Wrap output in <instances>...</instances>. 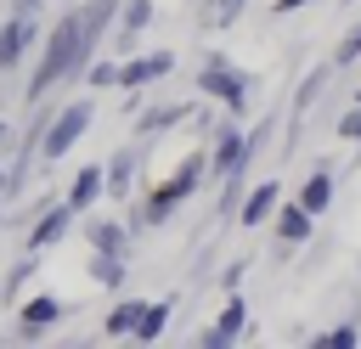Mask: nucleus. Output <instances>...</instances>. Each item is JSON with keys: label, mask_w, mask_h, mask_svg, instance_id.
I'll use <instances>...</instances> for the list:
<instances>
[{"label": "nucleus", "mask_w": 361, "mask_h": 349, "mask_svg": "<svg viewBox=\"0 0 361 349\" xmlns=\"http://www.w3.org/2000/svg\"><path fill=\"white\" fill-rule=\"evenodd\" d=\"M338 141H361V107H350V113L338 118Z\"/></svg>", "instance_id": "obj_28"}, {"label": "nucleus", "mask_w": 361, "mask_h": 349, "mask_svg": "<svg viewBox=\"0 0 361 349\" xmlns=\"http://www.w3.org/2000/svg\"><path fill=\"white\" fill-rule=\"evenodd\" d=\"M90 281L96 287H124V259L118 253H90Z\"/></svg>", "instance_id": "obj_19"}, {"label": "nucleus", "mask_w": 361, "mask_h": 349, "mask_svg": "<svg viewBox=\"0 0 361 349\" xmlns=\"http://www.w3.org/2000/svg\"><path fill=\"white\" fill-rule=\"evenodd\" d=\"M276 197H282V186L276 180H259V186H248L243 191V203H237V225H248V231H259L265 220H271V208H276Z\"/></svg>", "instance_id": "obj_8"}, {"label": "nucleus", "mask_w": 361, "mask_h": 349, "mask_svg": "<svg viewBox=\"0 0 361 349\" xmlns=\"http://www.w3.org/2000/svg\"><path fill=\"white\" fill-rule=\"evenodd\" d=\"M203 158H209V174H214V180L243 174V169H248V135H243L237 124H220V129H214V152H203Z\"/></svg>", "instance_id": "obj_4"}, {"label": "nucleus", "mask_w": 361, "mask_h": 349, "mask_svg": "<svg viewBox=\"0 0 361 349\" xmlns=\"http://www.w3.org/2000/svg\"><path fill=\"white\" fill-rule=\"evenodd\" d=\"M209 11H203V28H226V23H237L243 17V6L248 0H203Z\"/></svg>", "instance_id": "obj_22"}, {"label": "nucleus", "mask_w": 361, "mask_h": 349, "mask_svg": "<svg viewBox=\"0 0 361 349\" xmlns=\"http://www.w3.org/2000/svg\"><path fill=\"white\" fill-rule=\"evenodd\" d=\"M152 6L158 0H118V11H113L118 17V51H135V34L152 23Z\"/></svg>", "instance_id": "obj_13"}, {"label": "nucleus", "mask_w": 361, "mask_h": 349, "mask_svg": "<svg viewBox=\"0 0 361 349\" xmlns=\"http://www.w3.org/2000/svg\"><path fill=\"white\" fill-rule=\"evenodd\" d=\"M135 315H141V298H124V304H113V315L102 321V332H107V338H130Z\"/></svg>", "instance_id": "obj_20"}, {"label": "nucleus", "mask_w": 361, "mask_h": 349, "mask_svg": "<svg viewBox=\"0 0 361 349\" xmlns=\"http://www.w3.org/2000/svg\"><path fill=\"white\" fill-rule=\"evenodd\" d=\"M85 236H90V253H130V225H118V220H90L85 225Z\"/></svg>", "instance_id": "obj_16"}, {"label": "nucleus", "mask_w": 361, "mask_h": 349, "mask_svg": "<svg viewBox=\"0 0 361 349\" xmlns=\"http://www.w3.org/2000/svg\"><path fill=\"white\" fill-rule=\"evenodd\" d=\"M355 56H361V23H355V28L338 39V51H333V68H350Z\"/></svg>", "instance_id": "obj_26"}, {"label": "nucleus", "mask_w": 361, "mask_h": 349, "mask_svg": "<svg viewBox=\"0 0 361 349\" xmlns=\"http://www.w3.org/2000/svg\"><path fill=\"white\" fill-rule=\"evenodd\" d=\"M79 68H85V45H79V11H62V17L51 23V34H45V51H39L34 73H28V96H23V101H34V107H39V96H45L51 84L73 79Z\"/></svg>", "instance_id": "obj_1"}, {"label": "nucleus", "mask_w": 361, "mask_h": 349, "mask_svg": "<svg viewBox=\"0 0 361 349\" xmlns=\"http://www.w3.org/2000/svg\"><path fill=\"white\" fill-rule=\"evenodd\" d=\"M17 11H23V17H34V11H39V0H17Z\"/></svg>", "instance_id": "obj_31"}, {"label": "nucleus", "mask_w": 361, "mask_h": 349, "mask_svg": "<svg viewBox=\"0 0 361 349\" xmlns=\"http://www.w3.org/2000/svg\"><path fill=\"white\" fill-rule=\"evenodd\" d=\"M68 225H73V208H68V203H51V208L34 220V231H28V253H39V248H56V242L68 236Z\"/></svg>", "instance_id": "obj_11"}, {"label": "nucleus", "mask_w": 361, "mask_h": 349, "mask_svg": "<svg viewBox=\"0 0 361 349\" xmlns=\"http://www.w3.org/2000/svg\"><path fill=\"white\" fill-rule=\"evenodd\" d=\"M90 118H96V107H90V96H79V101H68V107H56L51 118H45V129H39V163L51 169L56 158H68L79 141H85V129H90Z\"/></svg>", "instance_id": "obj_2"}, {"label": "nucleus", "mask_w": 361, "mask_h": 349, "mask_svg": "<svg viewBox=\"0 0 361 349\" xmlns=\"http://www.w3.org/2000/svg\"><path fill=\"white\" fill-rule=\"evenodd\" d=\"M355 107H361V90H355Z\"/></svg>", "instance_id": "obj_34"}, {"label": "nucleus", "mask_w": 361, "mask_h": 349, "mask_svg": "<svg viewBox=\"0 0 361 349\" xmlns=\"http://www.w3.org/2000/svg\"><path fill=\"white\" fill-rule=\"evenodd\" d=\"M169 298H158V304H141V315H135V326H130V338L135 343H158L164 338V326H169Z\"/></svg>", "instance_id": "obj_18"}, {"label": "nucleus", "mask_w": 361, "mask_h": 349, "mask_svg": "<svg viewBox=\"0 0 361 349\" xmlns=\"http://www.w3.org/2000/svg\"><path fill=\"white\" fill-rule=\"evenodd\" d=\"M316 96H322V73H310V79L299 84V96H293V124L310 113V101H316Z\"/></svg>", "instance_id": "obj_25"}, {"label": "nucleus", "mask_w": 361, "mask_h": 349, "mask_svg": "<svg viewBox=\"0 0 361 349\" xmlns=\"http://www.w3.org/2000/svg\"><path fill=\"white\" fill-rule=\"evenodd\" d=\"M243 321H248V304L231 293V298H226V310L214 315V326L203 332V349H226V343H237V338H243Z\"/></svg>", "instance_id": "obj_12"}, {"label": "nucleus", "mask_w": 361, "mask_h": 349, "mask_svg": "<svg viewBox=\"0 0 361 349\" xmlns=\"http://www.w3.org/2000/svg\"><path fill=\"white\" fill-rule=\"evenodd\" d=\"M271 231H276L288 248H299V242L316 231V214H305L299 203H282V197H276V208H271Z\"/></svg>", "instance_id": "obj_10"}, {"label": "nucleus", "mask_w": 361, "mask_h": 349, "mask_svg": "<svg viewBox=\"0 0 361 349\" xmlns=\"http://www.w3.org/2000/svg\"><path fill=\"white\" fill-rule=\"evenodd\" d=\"M197 90H203L209 101H220L231 118H237V113H248V73H243V68H231L226 56H209V62L197 68Z\"/></svg>", "instance_id": "obj_3"}, {"label": "nucleus", "mask_w": 361, "mask_h": 349, "mask_svg": "<svg viewBox=\"0 0 361 349\" xmlns=\"http://www.w3.org/2000/svg\"><path fill=\"white\" fill-rule=\"evenodd\" d=\"M28 276H34V253H28V259H23V265H17V270H11V276H6V287H0V293H6V298H17V293H23V281H28Z\"/></svg>", "instance_id": "obj_27"}, {"label": "nucleus", "mask_w": 361, "mask_h": 349, "mask_svg": "<svg viewBox=\"0 0 361 349\" xmlns=\"http://www.w3.org/2000/svg\"><path fill=\"white\" fill-rule=\"evenodd\" d=\"M361 343V326L355 321H344V326H327V332H316V349H355Z\"/></svg>", "instance_id": "obj_21"}, {"label": "nucleus", "mask_w": 361, "mask_h": 349, "mask_svg": "<svg viewBox=\"0 0 361 349\" xmlns=\"http://www.w3.org/2000/svg\"><path fill=\"white\" fill-rule=\"evenodd\" d=\"M113 11H118V0H85V6H79V45H85V62L96 56V45H102Z\"/></svg>", "instance_id": "obj_9"}, {"label": "nucleus", "mask_w": 361, "mask_h": 349, "mask_svg": "<svg viewBox=\"0 0 361 349\" xmlns=\"http://www.w3.org/2000/svg\"><path fill=\"white\" fill-rule=\"evenodd\" d=\"M56 321H62V298L39 293V298H28V304H23V315H17V338H23V343H34V338H45Z\"/></svg>", "instance_id": "obj_7"}, {"label": "nucleus", "mask_w": 361, "mask_h": 349, "mask_svg": "<svg viewBox=\"0 0 361 349\" xmlns=\"http://www.w3.org/2000/svg\"><path fill=\"white\" fill-rule=\"evenodd\" d=\"M6 146H11V124L0 118V152H6Z\"/></svg>", "instance_id": "obj_32"}, {"label": "nucleus", "mask_w": 361, "mask_h": 349, "mask_svg": "<svg viewBox=\"0 0 361 349\" xmlns=\"http://www.w3.org/2000/svg\"><path fill=\"white\" fill-rule=\"evenodd\" d=\"M34 17H23V11H11L6 23H0V73H11L23 56H28V45H34Z\"/></svg>", "instance_id": "obj_6"}, {"label": "nucleus", "mask_w": 361, "mask_h": 349, "mask_svg": "<svg viewBox=\"0 0 361 349\" xmlns=\"http://www.w3.org/2000/svg\"><path fill=\"white\" fill-rule=\"evenodd\" d=\"M79 73H85L96 90H113V84H118V62H107V56H102V62H85Z\"/></svg>", "instance_id": "obj_23"}, {"label": "nucleus", "mask_w": 361, "mask_h": 349, "mask_svg": "<svg viewBox=\"0 0 361 349\" xmlns=\"http://www.w3.org/2000/svg\"><path fill=\"white\" fill-rule=\"evenodd\" d=\"M164 73H175V51H147V56L130 51V62H118V84H130V90L158 84Z\"/></svg>", "instance_id": "obj_5"}, {"label": "nucleus", "mask_w": 361, "mask_h": 349, "mask_svg": "<svg viewBox=\"0 0 361 349\" xmlns=\"http://www.w3.org/2000/svg\"><path fill=\"white\" fill-rule=\"evenodd\" d=\"M96 197H102V163H85V169L73 174V186H68V197H62V203H68L73 214H85Z\"/></svg>", "instance_id": "obj_17"}, {"label": "nucleus", "mask_w": 361, "mask_h": 349, "mask_svg": "<svg viewBox=\"0 0 361 349\" xmlns=\"http://www.w3.org/2000/svg\"><path fill=\"white\" fill-rule=\"evenodd\" d=\"M293 203H299V208H305V214H316V220H322V214H327V208H333V174H327V169H310V174H305V186H299V197H293Z\"/></svg>", "instance_id": "obj_15"}, {"label": "nucleus", "mask_w": 361, "mask_h": 349, "mask_svg": "<svg viewBox=\"0 0 361 349\" xmlns=\"http://www.w3.org/2000/svg\"><path fill=\"white\" fill-rule=\"evenodd\" d=\"M6 191H11V169L0 163V197H6Z\"/></svg>", "instance_id": "obj_33"}, {"label": "nucleus", "mask_w": 361, "mask_h": 349, "mask_svg": "<svg viewBox=\"0 0 361 349\" xmlns=\"http://www.w3.org/2000/svg\"><path fill=\"white\" fill-rule=\"evenodd\" d=\"M175 118H186V107H180V101H169V107H152V113H141V129L152 135V129H164V124H175Z\"/></svg>", "instance_id": "obj_24"}, {"label": "nucleus", "mask_w": 361, "mask_h": 349, "mask_svg": "<svg viewBox=\"0 0 361 349\" xmlns=\"http://www.w3.org/2000/svg\"><path fill=\"white\" fill-rule=\"evenodd\" d=\"M130 180H135V146H118L113 163L102 169V197H130Z\"/></svg>", "instance_id": "obj_14"}, {"label": "nucleus", "mask_w": 361, "mask_h": 349, "mask_svg": "<svg viewBox=\"0 0 361 349\" xmlns=\"http://www.w3.org/2000/svg\"><path fill=\"white\" fill-rule=\"evenodd\" d=\"M299 6H310V0H276L271 11H282V17H288V11H299Z\"/></svg>", "instance_id": "obj_30"}, {"label": "nucleus", "mask_w": 361, "mask_h": 349, "mask_svg": "<svg viewBox=\"0 0 361 349\" xmlns=\"http://www.w3.org/2000/svg\"><path fill=\"white\" fill-rule=\"evenodd\" d=\"M243 270H248V265H243V259H237V265H231V270H226V276H220V287H226V293H237V281H243Z\"/></svg>", "instance_id": "obj_29"}]
</instances>
